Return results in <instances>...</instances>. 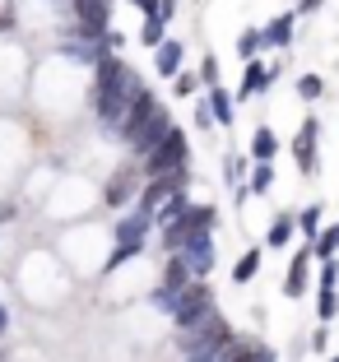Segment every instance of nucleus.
I'll list each match as a JSON object with an SVG mask.
<instances>
[{
    "label": "nucleus",
    "mask_w": 339,
    "mask_h": 362,
    "mask_svg": "<svg viewBox=\"0 0 339 362\" xmlns=\"http://www.w3.org/2000/svg\"><path fill=\"white\" fill-rule=\"evenodd\" d=\"M139 93H144L139 75L126 61H117V56L107 52L98 61V84H93V107H98V117H103V126H121V117L130 112V103Z\"/></svg>",
    "instance_id": "nucleus-1"
},
{
    "label": "nucleus",
    "mask_w": 339,
    "mask_h": 362,
    "mask_svg": "<svg viewBox=\"0 0 339 362\" xmlns=\"http://www.w3.org/2000/svg\"><path fill=\"white\" fill-rule=\"evenodd\" d=\"M209 228H214V209L209 204H186L177 218L163 223V246H168V251H181L195 233H209Z\"/></svg>",
    "instance_id": "nucleus-2"
},
{
    "label": "nucleus",
    "mask_w": 339,
    "mask_h": 362,
    "mask_svg": "<svg viewBox=\"0 0 339 362\" xmlns=\"http://www.w3.org/2000/svg\"><path fill=\"white\" fill-rule=\"evenodd\" d=\"M186 153H191V149H186V135L172 126L168 135L144 153V177H168V172H181V168H186Z\"/></svg>",
    "instance_id": "nucleus-3"
},
{
    "label": "nucleus",
    "mask_w": 339,
    "mask_h": 362,
    "mask_svg": "<svg viewBox=\"0 0 339 362\" xmlns=\"http://www.w3.org/2000/svg\"><path fill=\"white\" fill-rule=\"evenodd\" d=\"M209 316H214L209 284H191L177 302H172V320H177V330H191V325H200V320H209Z\"/></svg>",
    "instance_id": "nucleus-4"
},
{
    "label": "nucleus",
    "mask_w": 339,
    "mask_h": 362,
    "mask_svg": "<svg viewBox=\"0 0 339 362\" xmlns=\"http://www.w3.org/2000/svg\"><path fill=\"white\" fill-rule=\"evenodd\" d=\"M149 223H154V214H144V209L130 214V218H121V228H117V251H112L107 269H117V265H126L130 256H139V246H144Z\"/></svg>",
    "instance_id": "nucleus-5"
},
{
    "label": "nucleus",
    "mask_w": 339,
    "mask_h": 362,
    "mask_svg": "<svg viewBox=\"0 0 339 362\" xmlns=\"http://www.w3.org/2000/svg\"><path fill=\"white\" fill-rule=\"evenodd\" d=\"M191 284H195V274H191V265H186V256H181V251H172V260H168V274H163V288L154 293V302L172 311V302H177V298H181V293H186Z\"/></svg>",
    "instance_id": "nucleus-6"
},
{
    "label": "nucleus",
    "mask_w": 339,
    "mask_h": 362,
    "mask_svg": "<svg viewBox=\"0 0 339 362\" xmlns=\"http://www.w3.org/2000/svg\"><path fill=\"white\" fill-rule=\"evenodd\" d=\"M186 186V177L181 172H168V177H149V186H144V195H139V209L144 214H159L163 204L172 200V195Z\"/></svg>",
    "instance_id": "nucleus-7"
},
{
    "label": "nucleus",
    "mask_w": 339,
    "mask_h": 362,
    "mask_svg": "<svg viewBox=\"0 0 339 362\" xmlns=\"http://www.w3.org/2000/svg\"><path fill=\"white\" fill-rule=\"evenodd\" d=\"M168 130H172V117H168V112H163V107H159V112H154V117H149L144 126L135 130V135H130V149H135L139 158H144V153L154 149V144H159L163 135H168Z\"/></svg>",
    "instance_id": "nucleus-8"
},
{
    "label": "nucleus",
    "mask_w": 339,
    "mask_h": 362,
    "mask_svg": "<svg viewBox=\"0 0 339 362\" xmlns=\"http://www.w3.org/2000/svg\"><path fill=\"white\" fill-rule=\"evenodd\" d=\"M181 256H186V265H191L195 279H205V274L214 269V237H209V233H195L191 242L181 246Z\"/></svg>",
    "instance_id": "nucleus-9"
},
{
    "label": "nucleus",
    "mask_w": 339,
    "mask_h": 362,
    "mask_svg": "<svg viewBox=\"0 0 339 362\" xmlns=\"http://www.w3.org/2000/svg\"><path fill=\"white\" fill-rule=\"evenodd\" d=\"M154 112H159V98H154V93H149V88H144V93H139L135 103H130V112H126V117H121V126H117V130H121V135L130 139V135H135V130L144 126L149 117H154Z\"/></svg>",
    "instance_id": "nucleus-10"
},
{
    "label": "nucleus",
    "mask_w": 339,
    "mask_h": 362,
    "mask_svg": "<svg viewBox=\"0 0 339 362\" xmlns=\"http://www.w3.org/2000/svg\"><path fill=\"white\" fill-rule=\"evenodd\" d=\"M293 158L302 163V172H311L316 168V121H302V130H297V139H293Z\"/></svg>",
    "instance_id": "nucleus-11"
},
{
    "label": "nucleus",
    "mask_w": 339,
    "mask_h": 362,
    "mask_svg": "<svg viewBox=\"0 0 339 362\" xmlns=\"http://www.w3.org/2000/svg\"><path fill=\"white\" fill-rule=\"evenodd\" d=\"M74 14H79V23H93V28L107 33V23H112V0H74Z\"/></svg>",
    "instance_id": "nucleus-12"
},
{
    "label": "nucleus",
    "mask_w": 339,
    "mask_h": 362,
    "mask_svg": "<svg viewBox=\"0 0 339 362\" xmlns=\"http://www.w3.org/2000/svg\"><path fill=\"white\" fill-rule=\"evenodd\" d=\"M307 265H311V251H297L293 265H288V284H284L288 298H302L307 293Z\"/></svg>",
    "instance_id": "nucleus-13"
},
{
    "label": "nucleus",
    "mask_w": 339,
    "mask_h": 362,
    "mask_svg": "<svg viewBox=\"0 0 339 362\" xmlns=\"http://www.w3.org/2000/svg\"><path fill=\"white\" fill-rule=\"evenodd\" d=\"M265 358V349H251V344H237V339H228L219 353H214L209 362H260Z\"/></svg>",
    "instance_id": "nucleus-14"
},
{
    "label": "nucleus",
    "mask_w": 339,
    "mask_h": 362,
    "mask_svg": "<svg viewBox=\"0 0 339 362\" xmlns=\"http://www.w3.org/2000/svg\"><path fill=\"white\" fill-rule=\"evenodd\" d=\"M159 75H168V79H177V70H181V42H168V37H163L159 42Z\"/></svg>",
    "instance_id": "nucleus-15"
},
{
    "label": "nucleus",
    "mask_w": 339,
    "mask_h": 362,
    "mask_svg": "<svg viewBox=\"0 0 339 362\" xmlns=\"http://www.w3.org/2000/svg\"><path fill=\"white\" fill-rule=\"evenodd\" d=\"M275 79V70H265L260 61H246V75H242V98H251V93H260V88Z\"/></svg>",
    "instance_id": "nucleus-16"
},
{
    "label": "nucleus",
    "mask_w": 339,
    "mask_h": 362,
    "mask_svg": "<svg viewBox=\"0 0 339 362\" xmlns=\"http://www.w3.org/2000/svg\"><path fill=\"white\" fill-rule=\"evenodd\" d=\"M260 37H265V47H288V42H293V14H279Z\"/></svg>",
    "instance_id": "nucleus-17"
},
{
    "label": "nucleus",
    "mask_w": 339,
    "mask_h": 362,
    "mask_svg": "<svg viewBox=\"0 0 339 362\" xmlns=\"http://www.w3.org/2000/svg\"><path fill=\"white\" fill-rule=\"evenodd\" d=\"M275 149H279L275 130H270V126H260V130H255V139H251V153H255V163H270V158H275Z\"/></svg>",
    "instance_id": "nucleus-18"
},
{
    "label": "nucleus",
    "mask_w": 339,
    "mask_h": 362,
    "mask_svg": "<svg viewBox=\"0 0 339 362\" xmlns=\"http://www.w3.org/2000/svg\"><path fill=\"white\" fill-rule=\"evenodd\" d=\"M209 112H214V121H219V126H233V103H228V93H223V88H214V93H209Z\"/></svg>",
    "instance_id": "nucleus-19"
},
{
    "label": "nucleus",
    "mask_w": 339,
    "mask_h": 362,
    "mask_svg": "<svg viewBox=\"0 0 339 362\" xmlns=\"http://www.w3.org/2000/svg\"><path fill=\"white\" fill-rule=\"evenodd\" d=\"M311 251H316L321 260H330V256L339 251V228H321V233H316V246H311Z\"/></svg>",
    "instance_id": "nucleus-20"
},
{
    "label": "nucleus",
    "mask_w": 339,
    "mask_h": 362,
    "mask_svg": "<svg viewBox=\"0 0 339 362\" xmlns=\"http://www.w3.org/2000/svg\"><path fill=\"white\" fill-rule=\"evenodd\" d=\"M130 186H135V172H121V177L117 181H112V186H107V204H121V200H126V195H130Z\"/></svg>",
    "instance_id": "nucleus-21"
},
{
    "label": "nucleus",
    "mask_w": 339,
    "mask_h": 362,
    "mask_svg": "<svg viewBox=\"0 0 339 362\" xmlns=\"http://www.w3.org/2000/svg\"><path fill=\"white\" fill-rule=\"evenodd\" d=\"M255 269H260V251H246V256L237 260L233 279H237V284H251V279H255Z\"/></svg>",
    "instance_id": "nucleus-22"
},
{
    "label": "nucleus",
    "mask_w": 339,
    "mask_h": 362,
    "mask_svg": "<svg viewBox=\"0 0 339 362\" xmlns=\"http://www.w3.org/2000/svg\"><path fill=\"white\" fill-rule=\"evenodd\" d=\"M297 228H302L307 237H316L321 233V204H307V209L297 214Z\"/></svg>",
    "instance_id": "nucleus-23"
},
{
    "label": "nucleus",
    "mask_w": 339,
    "mask_h": 362,
    "mask_svg": "<svg viewBox=\"0 0 339 362\" xmlns=\"http://www.w3.org/2000/svg\"><path fill=\"white\" fill-rule=\"evenodd\" d=\"M163 14H149V23H144V33H139V37H144V47H159L163 42Z\"/></svg>",
    "instance_id": "nucleus-24"
},
{
    "label": "nucleus",
    "mask_w": 339,
    "mask_h": 362,
    "mask_svg": "<svg viewBox=\"0 0 339 362\" xmlns=\"http://www.w3.org/2000/svg\"><path fill=\"white\" fill-rule=\"evenodd\" d=\"M321 320H335V311H339V298H335V288H321Z\"/></svg>",
    "instance_id": "nucleus-25"
},
{
    "label": "nucleus",
    "mask_w": 339,
    "mask_h": 362,
    "mask_svg": "<svg viewBox=\"0 0 339 362\" xmlns=\"http://www.w3.org/2000/svg\"><path fill=\"white\" fill-rule=\"evenodd\" d=\"M288 237H293V218H275V228H270V246H284Z\"/></svg>",
    "instance_id": "nucleus-26"
},
{
    "label": "nucleus",
    "mask_w": 339,
    "mask_h": 362,
    "mask_svg": "<svg viewBox=\"0 0 339 362\" xmlns=\"http://www.w3.org/2000/svg\"><path fill=\"white\" fill-rule=\"evenodd\" d=\"M270 181H275V168H270V163H255V177H251V191H270Z\"/></svg>",
    "instance_id": "nucleus-27"
},
{
    "label": "nucleus",
    "mask_w": 339,
    "mask_h": 362,
    "mask_svg": "<svg viewBox=\"0 0 339 362\" xmlns=\"http://www.w3.org/2000/svg\"><path fill=\"white\" fill-rule=\"evenodd\" d=\"M14 23H19V14H14V0H0V33H10Z\"/></svg>",
    "instance_id": "nucleus-28"
},
{
    "label": "nucleus",
    "mask_w": 339,
    "mask_h": 362,
    "mask_svg": "<svg viewBox=\"0 0 339 362\" xmlns=\"http://www.w3.org/2000/svg\"><path fill=\"white\" fill-rule=\"evenodd\" d=\"M260 42H265L260 33H242V37H237V47H242V56H246V61L255 56V47H260Z\"/></svg>",
    "instance_id": "nucleus-29"
},
{
    "label": "nucleus",
    "mask_w": 339,
    "mask_h": 362,
    "mask_svg": "<svg viewBox=\"0 0 339 362\" xmlns=\"http://www.w3.org/2000/svg\"><path fill=\"white\" fill-rule=\"evenodd\" d=\"M297 93H302V98H321V79L316 75H302V79H297Z\"/></svg>",
    "instance_id": "nucleus-30"
},
{
    "label": "nucleus",
    "mask_w": 339,
    "mask_h": 362,
    "mask_svg": "<svg viewBox=\"0 0 339 362\" xmlns=\"http://www.w3.org/2000/svg\"><path fill=\"white\" fill-rule=\"evenodd\" d=\"M339 284V265H335V256L326 260V269H321V288H335Z\"/></svg>",
    "instance_id": "nucleus-31"
},
{
    "label": "nucleus",
    "mask_w": 339,
    "mask_h": 362,
    "mask_svg": "<svg viewBox=\"0 0 339 362\" xmlns=\"http://www.w3.org/2000/svg\"><path fill=\"white\" fill-rule=\"evenodd\" d=\"M177 93H181V98L195 93V75H181V70H177Z\"/></svg>",
    "instance_id": "nucleus-32"
},
{
    "label": "nucleus",
    "mask_w": 339,
    "mask_h": 362,
    "mask_svg": "<svg viewBox=\"0 0 339 362\" xmlns=\"http://www.w3.org/2000/svg\"><path fill=\"white\" fill-rule=\"evenodd\" d=\"M200 75H205V84H219V65H214V56L205 61V70H200Z\"/></svg>",
    "instance_id": "nucleus-33"
},
{
    "label": "nucleus",
    "mask_w": 339,
    "mask_h": 362,
    "mask_svg": "<svg viewBox=\"0 0 339 362\" xmlns=\"http://www.w3.org/2000/svg\"><path fill=\"white\" fill-rule=\"evenodd\" d=\"M130 5H139L144 14H159V0H130Z\"/></svg>",
    "instance_id": "nucleus-34"
},
{
    "label": "nucleus",
    "mask_w": 339,
    "mask_h": 362,
    "mask_svg": "<svg viewBox=\"0 0 339 362\" xmlns=\"http://www.w3.org/2000/svg\"><path fill=\"white\" fill-rule=\"evenodd\" d=\"M5 325H10V311L0 307V334H5Z\"/></svg>",
    "instance_id": "nucleus-35"
},
{
    "label": "nucleus",
    "mask_w": 339,
    "mask_h": 362,
    "mask_svg": "<svg viewBox=\"0 0 339 362\" xmlns=\"http://www.w3.org/2000/svg\"><path fill=\"white\" fill-rule=\"evenodd\" d=\"M5 218H10V204H0V223H5Z\"/></svg>",
    "instance_id": "nucleus-36"
},
{
    "label": "nucleus",
    "mask_w": 339,
    "mask_h": 362,
    "mask_svg": "<svg viewBox=\"0 0 339 362\" xmlns=\"http://www.w3.org/2000/svg\"><path fill=\"white\" fill-rule=\"evenodd\" d=\"M316 5H321V0H302V10H316Z\"/></svg>",
    "instance_id": "nucleus-37"
},
{
    "label": "nucleus",
    "mask_w": 339,
    "mask_h": 362,
    "mask_svg": "<svg viewBox=\"0 0 339 362\" xmlns=\"http://www.w3.org/2000/svg\"><path fill=\"white\" fill-rule=\"evenodd\" d=\"M330 362H339V358H330Z\"/></svg>",
    "instance_id": "nucleus-38"
}]
</instances>
